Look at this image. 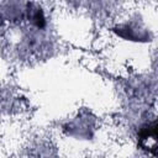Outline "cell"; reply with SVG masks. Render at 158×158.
I'll return each mask as SVG.
<instances>
[{"label": "cell", "mask_w": 158, "mask_h": 158, "mask_svg": "<svg viewBox=\"0 0 158 158\" xmlns=\"http://www.w3.org/2000/svg\"><path fill=\"white\" fill-rule=\"evenodd\" d=\"M112 31L121 38L126 41L146 42L149 41V33L146 28H142L137 22H125L112 28Z\"/></svg>", "instance_id": "1"}]
</instances>
